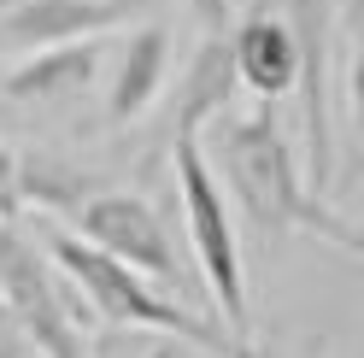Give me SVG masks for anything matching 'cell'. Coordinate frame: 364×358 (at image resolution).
Instances as JSON below:
<instances>
[{
  "label": "cell",
  "instance_id": "cell-1",
  "mask_svg": "<svg viewBox=\"0 0 364 358\" xmlns=\"http://www.w3.org/2000/svg\"><path fill=\"white\" fill-rule=\"evenodd\" d=\"M212 153L206 165L223 170V194H235V206L247 212V223L264 235H317L341 253H358L364 241L353 229L347 212H335L323 194L306 188V170H300V153H294L288 129L277 124V112L259 106L247 118H212Z\"/></svg>",
  "mask_w": 364,
  "mask_h": 358
},
{
  "label": "cell",
  "instance_id": "cell-2",
  "mask_svg": "<svg viewBox=\"0 0 364 358\" xmlns=\"http://www.w3.org/2000/svg\"><path fill=\"white\" fill-rule=\"evenodd\" d=\"M41 253H48V264H59V276L77 288V300H88V311L100 323H112V329L171 335V341H188L194 352H212V358H259L253 347L230 341V329H218L212 318L188 311L182 300L159 294V282H147L141 271H129L118 259H106L100 247H88L71 229H48Z\"/></svg>",
  "mask_w": 364,
  "mask_h": 358
},
{
  "label": "cell",
  "instance_id": "cell-3",
  "mask_svg": "<svg viewBox=\"0 0 364 358\" xmlns=\"http://www.w3.org/2000/svg\"><path fill=\"white\" fill-rule=\"evenodd\" d=\"M171 170H176V200H182V223H188L194 259H200V282L218 305V318L230 323V341L247 347V271H241V241H235V217L230 200L218 188V170L206 165L200 141H171Z\"/></svg>",
  "mask_w": 364,
  "mask_h": 358
},
{
  "label": "cell",
  "instance_id": "cell-4",
  "mask_svg": "<svg viewBox=\"0 0 364 358\" xmlns=\"http://www.w3.org/2000/svg\"><path fill=\"white\" fill-rule=\"evenodd\" d=\"M0 311L24 329L36 358H88L77 288L59 282L48 253L18 223H0Z\"/></svg>",
  "mask_w": 364,
  "mask_h": 358
},
{
  "label": "cell",
  "instance_id": "cell-5",
  "mask_svg": "<svg viewBox=\"0 0 364 358\" xmlns=\"http://www.w3.org/2000/svg\"><path fill=\"white\" fill-rule=\"evenodd\" d=\"M277 18L288 24L300 48V118H306V188L335 194L341 165H335V0H277Z\"/></svg>",
  "mask_w": 364,
  "mask_h": 358
},
{
  "label": "cell",
  "instance_id": "cell-6",
  "mask_svg": "<svg viewBox=\"0 0 364 358\" xmlns=\"http://www.w3.org/2000/svg\"><path fill=\"white\" fill-rule=\"evenodd\" d=\"M77 229L88 247H100L106 259H118L129 264V271H141L147 282H165V288H182L188 282V271H182V259L171 247V229H165V217H159L141 194H124V188H100V194H88L82 206H77Z\"/></svg>",
  "mask_w": 364,
  "mask_h": 358
},
{
  "label": "cell",
  "instance_id": "cell-7",
  "mask_svg": "<svg viewBox=\"0 0 364 358\" xmlns=\"http://www.w3.org/2000/svg\"><path fill=\"white\" fill-rule=\"evenodd\" d=\"M141 0H6L0 6V53H36L59 41H88L124 30Z\"/></svg>",
  "mask_w": 364,
  "mask_h": 358
},
{
  "label": "cell",
  "instance_id": "cell-8",
  "mask_svg": "<svg viewBox=\"0 0 364 358\" xmlns=\"http://www.w3.org/2000/svg\"><path fill=\"white\" fill-rule=\"evenodd\" d=\"M223 36H230L235 82L253 88L264 106H277L282 94H294V88H300V48H294V36H288V24L277 18V6H270V0L247 6V18H235Z\"/></svg>",
  "mask_w": 364,
  "mask_h": 358
},
{
  "label": "cell",
  "instance_id": "cell-9",
  "mask_svg": "<svg viewBox=\"0 0 364 358\" xmlns=\"http://www.w3.org/2000/svg\"><path fill=\"white\" fill-rule=\"evenodd\" d=\"M235 59H230V36H206L194 48V59L182 65L176 94H171V141H200V129L223 118L235 100Z\"/></svg>",
  "mask_w": 364,
  "mask_h": 358
},
{
  "label": "cell",
  "instance_id": "cell-10",
  "mask_svg": "<svg viewBox=\"0 0 364 358\" xmlns=\"http://www.w3.org/2000/svg\"><path fill=\"white\" fill-rule=\"evenodd\" d=\"M100 59H106V41L88 36V41H59V48H36L24 53L6 71V100H71L82 94L88 82L100 77Z\"/></svg>",
  "mask_w": 364,
  "mask_h": 358
},
{
  "label": "cell",
  "instance_id": "cell-11",
  "mask_svg": "<svg viewBox=\"0 0 364 358\" xmlns=\"http://www.w3.org/2000/svg\"><path fill=\"white\" fill-rule=\"evenodd\" d=\"M165 71H171V30L165 24H141L118 53V77L106 82V118L112 124H135L159 100Z\"/></svg>",
  "mask_w": 364,
  "mask_h": 358
},
{
  "label": "cell",
  "instance_id": "cell-12",
  "mask_svg": "<svg viewBox=\"0 0 364 358\" xmlns=\"http://www.w3.org/2000/svg\"><path fill=\"white\" fill-rule=\"evenodd\" d=\"M88 194H100V183L88 170H77L71 159H53V153H18V206H36L48 217H77V206Z\"/></svg>",
  "mask_w": 364,
  "mask_h": 358
},
{
  "label": "cell",
  "instance_id": "cell-13",
  "mask_svg": "<svg viewBox=\"0 0 364 358\" xmlns=\"http://www.w3.org/2000/svg\"><path fill=\"white\" fill-rule=\"evenodd\" d=\"M18 212H24L18 206V153L0 141V223H12Z\"/></svg>",
  "mask_w": 364,
  "mask_h": 358
},
{
  "label": "cell",
  "instance_id": "cell-14",
  "mask_svg": "<svg viewBox=\"0 0 364 358\" xmlns=\"http://www.w3.org/2000/svg\"><path fill=\"white\" fill-rule=\"evenodd\" d=\"M188 12H194V24L218 36V30H230V0H188Z\"/></svg>",
  "mask_w": 364,
  "mask_h": 358
},
{
  "label": "cell",
  "instance_id": "cell-15",
  "mask_svg": "<svg viewBox=\"0 0 364 358\" xmlns=\"http://www.w3.org/2000/svg\"><path fill=\"white\" fill-rule=\"evenodd\" d=\"M0 358H36V352H30V341H24V329H18L6 311H0Z\"/></svg>",
  "mask_w": 364,
  "mask_h": 358
},
{
  "label": "cell",
  "instance_id": "cell-16",
  "mask_svg": "<svg viewBox=\"0 0 364 358\" xmlns=\"http://www.w3.org/2000/svg\"><path fill=\"white\" fill-rule=\"evenodd\" d=\"M188 352H194L188 341H171V335H153V347H147L141 358H188Z\"/></svg>",
  "mask_w": 364,
  "mask_h": 358
},
{
  "label": "cell",
  "instance_id": "cell-17",
  "mask_svg": "<svg viewBox=\"0 0 364 358\" xmlns=\"http://www.w3.org/2000/svg\"><path fill=\"white\" fill-rule=\"evenodd\" d=\"M0 6H6V0H0Z\"/></svg>",
  "mask_w": 364,
  "mask_h": 358
}]
</instances>
